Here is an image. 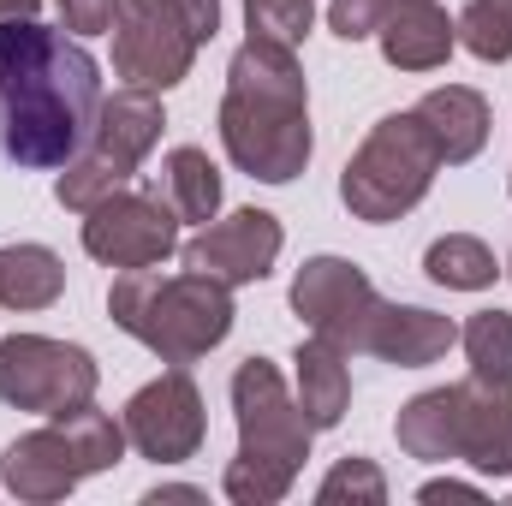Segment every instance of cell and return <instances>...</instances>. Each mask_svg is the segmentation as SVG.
Returning <instances> with one entry per match:
<instances>
[{"mask_svg": "<svg viewBox=\"0 0 512 506\" xmlns=\"http://www.w3.org/2000/svg\"><path fill=\"white\" fill-rule=\"evenodd\" d=\"M102 114V66L66 24L0 18V161L18 173L66 167Z\"/></svg>", "mask_w": 512, "mask_h": 506, "instance_id": "1", "label": "cell"}, {"mask_svg": "<svg viewBox=\"0 0 512 506\" xmlns=\"http://www.w3.org/2000/svg\"><path fill=\"white\" fill-rule=\"evenodd\" d=\"M221 149L239 173L262 185H292L310 155V84L298 66V48L245 36V48L227 60V96H221Z\"/></svg>", "mask_w": 512, "mask_h": 506, "instance_id": "2", "label": "cell"}, {"mask_svg": "<svg viewBox=\"0 0 512 506\" xmlns=\"http://www.w3.org/2000/svg\"><path fill=\"white\" fill-rule=\"evenodd\" d=\"M108 316L137 346H149L161 364L185 370L233 334V286H221L197 268H179V274L120 268V280L108 286Z\"/></svg>", "mask_w": 512, "mask_h": 506, "instance_id": "3", "label": "cell"}, {"mask_svg": "<svg viewBox=\"0 0 512 506\" xmlns=\"http://www.w3.org/2000/svg\"><path fill=\"white\" fill-rule=\"evenodd\" d=\"M233 417H239V453L221 477V495L233 506H280L310 459L316 429L268 358H245L233 370Z\"/></svg>", "mask_w": 512, "mask_h": 506, "instance_id": "4", "label": "cell"}, {"mask_svg": "<svg viewBox=\"0 0 512 506\" xmlns=\"http://www.w3.org/2000/svg\"><path fill=\"white\" fill-rule=\"evenodd\" d=\"M221 0H126L114 18V78L126 90L167 96L191 78L197 48L215 42Z\"/></svg>", "mask_w": 512, "mask_h": 506, "instance_id": "5", "label": "cell"}, {"mask_svg": "<svg viewBox=\"0 0 512 506\" xmlns=\"http://www.w3.org/2000/svg\"><path fill=\"white\" fill-rule=\"evenodd\" d=\"M435 173H441V149H435L429 126H423L417 114H387V120L370 126V137L358 143V155L346 161V173H340V203H346L358 221L387 227V221L411 215V209L429 197Z\"/></svg>", "mask_w": 512, "mask_h": 506, "instance_id": "6", "label": "cell"}, {"mask_svg": "<svg viewBox=\"0 0 512 506\" xmlns=\"http://www.w3.org/2000/svg\"><path fill=\"white\" fill-rule=\"evenodd\" d=\"M161 126H167L161 96L126 90V84H120L114 96H102V114H96L90 143H84V149L60 167V179H54V203L72 209V215H84L90 203L126 191L131 179H137V167H143V155L161 143Z\"/></svg>", "mask_w": 512, "mask_h": 506, "instance_id": "7", "label": "cell"}, {"mask_svg": "<svg viewBox=\"0 0 512 506\" xmlns=\"http://www.w3.org/2000/svg\"><path fill=\"white\" fill-rule=\"evenodd\" d=\"M96 358L72 340H48V334H6L0 340V405L12 411H36V417H60L96 399Z\"/></svg>", "mask_w": 512, "mask_h": 506, "instance_id": "8", "label": "cell"}, {"mask_svg": "<svg viewBox=\"0 0 512 506\" xmlns=\"http://www.w3.org/2000/svg\"><path fill=\"white\" fill-rule=\"evenodd\" d=\"M84 251L102 268H161L179 256V215L155 191H114L84 209Z\"/></svg>", "mask_w": 512, "mask_h": 506, "instance_id": "9", "label": "cell"}, {"mask_svg": "<svg viewBox=\"0 0 512 506\" xmlns=\"http://www.w3.org/2000/svg\"><path fill=\"white\" fill-rule=\"evenodd\" d=\"M120 423H126L131 453H143V459H155V465H185V459H197V447H203V435H209L203 393H197V381L185 376L179 364H173L167 376L143 381L126 399Z\"/></svg>", "mask_w": 512, "mask_h": 506, "instance_id": "10", "label": "cell"}, {"mask_svg": "<svg viewBox=\"0 0 512 506\" xmlns=\"http://www.w3.org/2000/svg\"><path fill=\"white\" fill-rule=\"evenodd\" d=\"M376 298H382L376 280L358 262H346V256H310L292 274V310H298V322L316 340L340 346L346 358H358V340H364V322H370Z\"/></svg>", "mask_w": 512, "mask_h": 506, "instance_id": "11", "label": "cell"}, {"mask_svg": "<svg viewBox=\"0 0 512 506\" xmlns=\"http://www.w3.org/2000/svg\"><path fill=\"white\" fill-rule=\"evenodd\" d=\"M280 245H286V227L268 209H233L227 221H209L197 239H185L179 256H185V268H197L221 286H256L274 274Z\"/></svg>", "mask_w": 512, "mask_h": 506, "instance_id": "12", "label": "cell"}, {"mask_svg": "<svg viewBox=\"0 0 512 506\" xmlns=\"http://www.w3.org/2000/svg\"><path fill=\"white\" fill-rule=\"evenodd\" d=\"M447 459H465L477 477H512V381H447Z\"/></svg>", "mask_w": 512, "mask_h": 506, "instance_id": "13", "label": "cell"}, {"mask_svg": "<svg viewBox=\"0 0 512 506\" xmlns=\"http://www.w3.org/2000/svg\"><path fill=\"white\" fill-rule=\"evenodd\" d=\"M453 346H459L453 316L423 310V304H387V298H376V310L364 322V340H358L364 358H382V364H399V370H429Z\"/></svg>", "mask_w": 512, "mask_h": 506, "instance_id": "14", "label": "cell"}, {"mask_svg": "<svg viewBox=\"0 0 512 506\" xmlns=\"http://www.w3.org/2000/svg\"><path fill=\"white\" fill-rule=\"evenodd\" d=\"M84 477H90V471H84L78 447L66 441V429H60L54 417H48V429L18 435V441L6 447V459H0V483H6V495H12V501H30V506L66 501Z\"/></svg>", "mask_w": 512, "mask_h": 506, "instance_id": "15", "label": "cell"}, {"mask_svg": "<svg viewBox=\"0 0 512 506\" xmlns=\"http://www.w3.org/2000/svg\"><path fill=\"white\" fill-rule=\"evenodd\" d=\"M411 114L429 126L435 149H441V167L477 161L483 143H489V126H495V120H489V96L471 90V84H441V90H429Z\"/></svg>", "mask_w": 512, "mask_h": 506, "instance_id": "16", "label": "cell"}, {"mask_svg": "<svg viewBox=\"0 0 512 506\" xmlns=\"http://www.w3.org/2000/svg\"><path fill=\"white\" fill-rule=\"evenodd\" d=\"M376 42H382V60L393 66V72H435V66L453 60L459 30H453L447 6L411 0V6H399L382 30H376Z\"/></svg>", "mask_w": 512, "mask_h": 506, "instance_id": "17", "label": "cell"}, {"mask_svg": "<svg viewBox=\"0 0 512 506\" xmlns=\"http://www.w3.org/2000/svg\"><path fill=\"white\" fill-rule=\"evenodd\" d=\"M292 399H298V411L310 417V429L322 435V429H334L340 417H346V405H352V370H346V352L340 346H328V340H298V352H292Z\"/></svg>", "mask_w": 512, "mask_h": 506, "instance_id": "18", "label": "cell"}, {"mask_svg": "<svg viewBox=\"0 0 512 506\" xmlns=\"http://www.w3.org/2000/svg\"><path fill=\"white\" fill-rule=\"evenodd\" d=\"M155 197L179 215V221H197L209 227L221 215V167L209 161V149L197 143H179L161 155V179H155Z\"/></svg>", "mask_w": 512, "mask_h": 506, "instance_id": "19", "label": "cell"}, {"mask_svg": "<svg viewBox=\"0 0 512 506\" xmlns=\"http://www.w3.org/2000/svg\"><path fill=\"white\" fill-rule=\"evenodd\" d=\"M66 292V262L48 245H6L0 251V304L6 310H48Z\"/></svg>", "mask_w": 512, "mask_h": 506, "instance_id": "20", "label": "cell"}, {"mask_svg": "<svg viewBox=\"0 0 512 506\" xmlns=\"http://www.w3.org/2000/svg\"><path fill=\"white\" fill-rule=\"evenodd\" d=\"M423 274H429L435 286H447V292H489L495 274H501V262H495V251H489L483 239L447 233V239H435V245L423 251Z\"/></svg>", "mask_w": 512, "mask_h": 506, "instance_id": "21", "label": "cell"}, {"mask_svg": "<svg viewBox=\"0 0 512 506\" xmlns=\"http://www.w3.org/2000/svg\"><path fill=\"white\" fill-rule=\"evenodd\" d=\"M60 429H66V441L78 447V459H84V471L96 477V471H114L120 459H126V423L120 417H108V411H96V399L90 405H78V411H60L54 417Z\"/></svg>", "mask_w": 512, "mask_h": 506, "instance_id": "22", "label": "cell"}, {"mask_svg": "<svg viewBox=\"0 0 512 506\" xmlns=\"http://www.w3.org/2000/svg\"><path fill=\"white\" fill-rule=\"evenodd\" d=\"M459 346L477 381H512V310H477L459 328Z\"/></svg>", "mask_w": 512, "mask_h": 506, "instance_id": "23", "label": "cell"}, {"mask_svg": "<svg viewBox=\"0 0 512 506\" xmlns=\"http://www.w3.org/2000/svg\"><path fill=\"white\" fill-rule=\"evenodd\" d=\"M453 30H459V48H465V54H477L483 66H507V60H512V24L495 12V6L471 0V6L453 18Z\"/></svg>", "mask_w": 512, "mask_h": 506, "instance_id": "24", "label": "cell"}, {"mask_svg": "<svg viewBox=\"0 0 512 506\" xmlns=\"http://www.w3.org/2000/svg\"><path fill=\"white\" fill-rule=\"evenodd\" d=\"M245 24L262 42H280V48H298L316 24V0H245Z\"/></svg>", "mask_w": 512, "mask_h": 506, "instance_id": "25", "label": "cell"}, {"mask_svg": "<svg viewBox=\"0 0 512 506\" xmlns=\"http://www.w3.org/2000/svg\"><path fill=\"white\" fill-rule=\"evenodd\" d=\"M316 501H322V506H340V501L382 506V501H387V477L376 471V459L352 453V459H340V465H334V471L316 483Z\"/></svg>", "mask_w": 512, "mask_h": 506, "instance_id": "26", "label": "cell"}, {"mask_svg": "<svg viewBox=\"0 0 512 506\" xmlns=\"http://www.w3.org/2000/svg\"><path fill=\"white\" fill-rule=\"evenodd\" d=\"M399 6H411V0H328V30L340 42H370Z\"/></svg>", "mask_w": 512, "mask_h": 506, "instance_id": "27", "label": "cell"}, {"mask_svg": "<svg viewBox=\"0 0 512 506\" xmlns=\"http://www.w3.org/2000/svg\"><path fill=\"white\" fill-rule=\"evenodd\" d=\"M60 6V24L72 36H114V18L126 0H54Z\"/></svg>", "mask_w": 512, "mask_h": 506, "instance_id": "28", "label": "cell"}, {"mask_svg": "<svg viewBox=\"0 0 512 506\" xmlns=\"http://www.w3.org/2000/svg\"><path fill=\"white\" fill-rule=\"evenodd\" d=\"M417 501L423 506H435V501H483V489H477V483H459V477H435V483L417 489Z\"/></svg>", "mask_w": 512, "mask_h": 506, "instance_id": "29", "label": "cell"}, {"mask_svg": "<svg viewBox=\"0 0 512 506\" xmlns=\"http://www.w3.org/2000/svg\"><path fill=\"white\" fill-rule=\"evenodd\" d=\"M143 501L161 506V501H209V495H203V489H191V483H161V489H149Z\"/></svg>", "mask_w": 512, "mask_h": 506, "instance_id": "30", "label": "cell"}, {"mask_svg": "<svg viewBox=\"0 0 512 506\" xmlns=\"http://www.w3.org/2000/svg\"><path fill=\"white\" fill-rule=\"evenodd\" d=\"M42 0H0V18H36Z\"/></svg>", "mask_w": 512, "mask_h": 506, "instance_id": "31", "label": "cell"}, {"mask_svg": "<svg viewBox=\"0 0 512 506\" xmlns=\"http://www.w3.org/2000/svg\"><path fill=\"white\" fill-rule=\"evenodd\" d=\"M483 6H495V12H501V18L512 24V0H483Z\"/></svg>", "mask_w": 512, "mask_h": 506, "instance_id": "32", "label": "cell"}, {"mask_svg": "<svg viewBox=\"0 0 512 506\" xmlns=\"http://www.w3.org/2000/svg\"><path fill=\"white\" fill-rule=\"evenodd\" d=\"M507 274H512V256H507Z\"/></svg>", "mask_w": 512, "mask_h": 506, "instance_id": "33", "label": "cell"}]
</instances>
